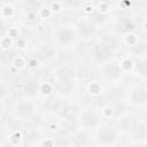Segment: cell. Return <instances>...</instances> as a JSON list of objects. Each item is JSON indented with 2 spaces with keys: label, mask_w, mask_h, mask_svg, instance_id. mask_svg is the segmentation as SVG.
Here are the masks:
<instances>
[{
  "label": "cell",
  "mask_w": 147,
  "mask_h": 147,
  "mask_svg": "<svg viewBox=\"0 0 147 147\" xmlns=\"http://www.w3.org/2000/svg\"><path fill=\"white\" fill-rule=\"evenodd\" d=\"M111 54H113V51L101 42V44L94 46L93 52H92V57L95 62L103 63V62H107L108 60H110Z\"/></svg>",
  "instance_id": "obj_1"
},
{
  "label": "cell",
  "mask_w": 147,
  "mask_h": 147,
  "mask_svg": "<svg viewBox=\"0 0 147 147\" xmlns=\"http://www.w3.org/2000/svg\"><path fill=\"white\" fill-rule=\"evenodd\" d=\"M131 102L136 106H144L146 103V100H147V92H146V88L142 87V86H138L136 88L132 90L131 92Z\"/></svg>",
  "instance_id": "obj_2"
},
{
  "label": "cell",
  "mask_w": 147,
  "mask_h": 147,
  "mask_svg": "<svg viewBox=\"0 0 147 147\" xmlns=\"http://www.w3.org/2000/svg\"><path fill=\"white\" fill-rule=\"evenodd\" d=\"M121 74H122V71H121L119 64L116 62H110V63L106 64L102 70V75L107 79H117L121 77Z\"/></svg>",
  "instance_id": "obj_3"
},
{
  "label": "cell",
  "mask_w": 147,
  "mask_h": 147,
  "mask_svg": "<svg viewBox=\"0 0 147 147\" xmlns=\"http://www.w3.org/2000/svg\"><path fill=\"white\" fill-rule=\"evenodd\" d=\"M57 41L60 45H69L75 41V32L69 28H61L57 31Z\"/></svg>",
  "instance_id": "obj_4"
},
{
  "label": "cell",
  "mask_w": 147,
  "mask_h": 147,
  "mask_svg": "<svg viewBox=\"0 0 147 147\" xmlns=\"http://www.w3.org/2000/svg\"><path fill=\"white\" fill-rule=\"evenodd\" d=\"M119 125L122 127V130L126 131V132H136V130L138 129L139 124H138V118L133 115H126L124 117H122Z\"/></svg>",
  "instance_id": "obj_5"
},
{
  "label": "cell",
  "mask_w": 147,
  "mask_h": 147,
  "mask_svg": "<svg viewBox=\"0 0 147 147\" xmlns=\"http://www.w3.org/2000/svg\"><path fill=\"white\" fill-rule=\"evenodd\" d=\"M16 115L22 119H28L32 116L33 113V106L31 102H21L15 107Z\"/></svg>",
  "instance_id": "obj_6"
},
{
  "label": "cell",
  "mask_w": 147,
  "mask_h": 147,
  "mask_svg": "<svg viewBox=\"0 0 147 147\" xmlns=\"http://www.w3.org/2000/svg\"><path fill=\"white\" fill-rule=\"evenodd\" d=\"M82 123L85 127H95L99 124V117L95 113L91 110H85L82 114Z\"/></svg>",
  "instance_id": "obj_7"
},
{
  "label": "cell",
  "mask_w": 147,
  "mask_h": 147,
  "mask_svg": "<svg viewBox=\"0 0 147 147\" xmlns=\"http://www.w3.org/2000/svg\"><path fill=\"white\" fill-rule=\"evenodd\" d=\"M115 138H116V136H115L114 131L110 129H102L98 132V139H99V141H101L103 144L113 142L115 140Z\"/></svg>",
  "instance_id": "obj_8"
},
{
  "label": "cell",
  "mask_w": 147,
  "mask_h": 147,
  "mask_svg": "<svg viewBox=\"0 0 147 147\" xmlns=\"http://www.w3.org/2000/svg\"><path fill=\"white\" fill-rule=\"evenodd\" d=\"M75 76V71L72 68L68 67V65H64L62 68H60L57 70V77L62 80V82H68L70 80L72 77Z\"/></svg>",
  "instance_id": "obj_9"
},
{
  "label": "cell",
  "mask_w": 147,
  "mask_h": 147,
  "mask_svg": "<svg viewBox=\"0 0 147 147\" xmlns=\"http://www.w3.org/2000/svg\"><path fill=\"white\" fill-rule=\"evenodd\" d=\"M134 29V25L133 23L130 21V20H119L118 23H117V31L118 32H122V33H126V32H130Z\"/></svg>",
  "instance_id": "obj_10"
},
{
  "label": "cell",
  "mask_w": 147,
  "mask_h": 147,
  "mask_svg": "<svg viewBox=\"0 0 147 147\" xmlns=\"http://www.w3.org/2000/svg\"><path fill=\"white\" fill-rule=\"evenodd\" d=\"M77 30H78L79 33L83 34V36H90V34L93 32L94 28H93V25H92L90 22L84 21V22H80V23L77 25Z\"/></svg>",
  "instance_id": "obj_11"
},
{
  "label": "cell",
  "mask_w": 147,
  "mask_h": 147,
  "mask_svg": "<svg viewBox=\"0 0 147 147\" xmlns=\"http://www.w3.org/2000/svg\"><path fill=\"white\" fill-rule=\"evenodd\" d=\"M102 44H103V45H106V46H107L108 48H110L111 51H114V49L117 47V45H118V41H117L116 37L108 34V36H106V37L103 38V41H102Z\"/></svg>",
  "instance_id": "obj_12"
},
{
  "label": "cell",
  "mask_w": 147,
  "mask_h": 147,
  "mask_svg": "<svg viewBox=\"0 0 147 147\" xmlns=\"http://www.w3.org/2000/svg\"><path fill=\"white\" fill-rule=\"evenodd\" d=\"M52 55H53V51L48 46H44L38 51V57L41 60H48L49 57H52Z\"/></svg>",
  "instance_id": "obj_13"
},
{
  "label": "cell",
  "mask_w": 147,
  "mask_h": 147,
  "mask_svg": "<svg viewBox=\"0 0 147 147\" xmlns=\"http://www.w3.org/2000/svg\"><path fill=\"white\" fill-rule=\"evenodd\" d=\"M40 7V3L36 0H26L25 2V9L29 11V13H34L39 9Z\"/></svg>",
  "instance_id": "obj_14"
},
{
  "label": "cell",
  "mask_w": 147,
  "mask_h": 147,
  "mask_svg": "<svg viewBox=\"0 0 147 147\" xmlns=\"http://www.w3.org/2000/svg\"><path fill=\"white\" fill-rule=\"evenodd\" d=\"M132 51H133L134 55L140 56V55H144V54H145L146 46H145V44H144V42H140V41H139L138 44H136L134 46H132Z\"/></svg>",
  "instance_id": "obj_15"
},
{
  "label": "cell",
  "mask_w": 147,
  "mask_h": 147,
  "mask_svg": "<svg viewBox=\"0 0 147 147\" xmlns=\"http://www.w3.org/2000/svg\"><path fill=\"white\" fill-rule=\"evenodd\" d=\"M25 88H26V92L30 95H33L37 92V90H38V84L34 80H29V82H26Z\"/></svg>",
  "instance_id": "obj_16"
},
{
  "label": "cell",
  "mask_w": 147,
  "mask_h": 147,
  "mask_svg": "<svg viewBox=\"0 0 147 147\" xmlns=\"http://www.w3.org/2000/svg\"><path fill=\"white\" fill-rule=\"evenodd\" d=\"M5 95H6V90H5L3 85H2V84H0V100H1V99H3V98H5Z\"/></svg>",
  "instance_id": "obj_17"
}]
</instances>
